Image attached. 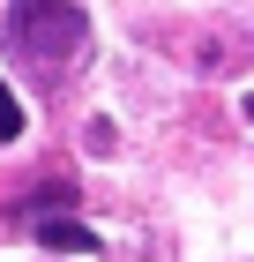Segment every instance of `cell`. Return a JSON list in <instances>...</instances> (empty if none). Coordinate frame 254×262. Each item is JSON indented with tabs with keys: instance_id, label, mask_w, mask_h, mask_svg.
<instances>
[{
	"instance_id": "277c9868",
	"label": "cell",
	"mask_w": 254,
	"mask_h": 262,
	"mask_svg": "<svg viewBox=\"0 0 254 262\" xmlns=\"http://www.w3.org/2000/svg\"><path fill=\"white\" fill-rule=\"evenodd\" d=\"M247 120H254V98H247Z\"/></svg>"
},
{
	"instance_id": "6da1fadb",
	"label": "cell",
	"mask_w": 254,
	"mask_h": 262,
	"mask_svg": "<svg viewBox=\"0 0 254 262\" xmlns=\"http://www.w3.org/2000/svg\"><path fill=\"white\" fill-rule=\"evenodd\" d=\"M8 38H15V53H30V60L60 68V60H75V53H82L90 23H82V8H75V0H15Z\"/></svg>"
},
{
	"instance_id": "3957f363",
	"label": "cell",
	"mask_w": 254,
	"mask_h": 262,
	"mask_svg": "<svg viewBox=\"0 0 254 262\" xmlns=\"http://www.w3.org/2000/svg\"><path fill=\"white\" fill-rule=\"evenodd\" d=\"M22 135V105H15V90L0 82V142H15Z\"/></svg>"
},
{
	"instance_id": "7a4b0ae2",
	"label": "cell",
	"mask_w": 254,
	"mask_h": 262,
	"mask_svg": "<svg viewBox=\"0 0 254 262\" xmlns=\"http://www.w3.org/2000/svg\"><path fill=\"white\" fill-rule=\"evenodd\" d=\"M38 240L60 247V255H98V232L75 217V210H53V217H38Z\"/></svg>"
}]
</instances>
